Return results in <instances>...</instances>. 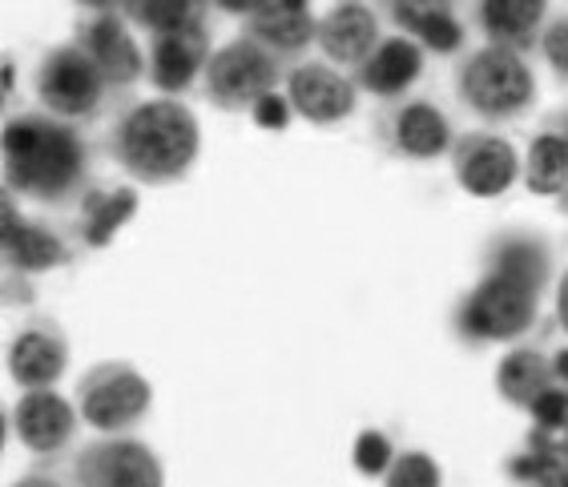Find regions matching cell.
Wrapping results in <instances>:
<instances>
[{"label":"cell","mask_w":568,"mask_h":487,"mask_svg":"<svg viewBox=\"0 0 568 487\" xmlns=\"http://www.w3.org/2000/svg\"><path fill=\"white\" fill-rule=\"evenodd\" d=\"M4 190L44 210H77L93 190V150L73 121L17 113L0 133Z\"/></svg>","instance_id":"1"},{"label":"cell","mask_w":568,"mask_h":487,"mask_svg":"<svg viewBox=\"0 0 568 487\" xmlns=\"http://www.w3.org/2000/svg\"><path fill=\"white\" fill-rule=\"evenodd\" d=\"M105 150L138 185H174L194 170L202 150L194 109L182 98L133 101L113 118Z\"/></svg>","instance_id":"2"},{"label":"cell","mask_w":568,"mask_h":487,"mask_svg":"<svg viewBox=\"0 0 568 487\" xmlns=\"http://www.w3.org/2000/svg\"><path fill=\"white\" fill-rule=\"evenodd\" d=\"M456 98L471 118L488 125H513L536 109V73L525 53L513 49H471L456 65Z\"/></svg>","instance_id":"3"},{"label":"cell","mask_w":568,"mask_h":487,"mask_svg":"<svg viewBox=\"0 0 568 487\" xmlns=\"http://www.w3.org/2000/svg\"><path fill=\"white\" fill-rule=\"evenodd\" d=\"M540 298L545 291L508 271L484 266L480 282L471 286L456 306V335L471 347L484 343H520L540 323Z\"/></svg>","instance_id":"4"},{"label":"cell","mask_w":568,"mask_h":487,"mask_svg":"<svg viewBox=\"0 0 568 487\" xmlns=\"http://www.w3.org/2000/svg\"><path fill=\"white\" fill-rule=\"evenodd\" d=\"M33 93L44 105V113H53V118H61V121H73V125H89V121L105 118L118 101H125L118 89L105 81V73H101L73 41L53 44V49L37 61Z\"/></svg>","instance_id":"5"},{"label":"cell","mask_w":568,"mask_h":487,"mask_svg":"<svg viewBox=\"0 0 568 487\" xmlns=\"http://www.w3.org/2000/svg\"><path fill=\"white\" fill-rule=\"evenodd\" d=\"M286 81V65L274 53H266L263 44L242 33L214 49L202 77V98L222 113H254V105L271 93H278Z\"/></svg>","instance_id":"6"},{"label":"cell","mask_w":568,"mask_h":487,"mask_svg":"<svg viewBox=\"0 0 568 487\" xmlns=\"http://www.w3.org/2000/svg\"><path fill=\"white\" fill-rule=\"evenodd\" d=\"M73 403L81 412V423L93 427L98 435H130L150 415L153 387L133 363L110 358V363L89 367L77 379Z\"/></svg>","instance_id":"7"},{"label":"cell","mask_w":568,"mask_h":487,"mask_svg":"<svg viewBox=\"0 0 568 487\" xmlns=\"http://www.w3.org/2000/svg\"><path fill=\"white\" fill-rule=\"evenodd\" d=\"M375 133H379L383 150L404 162H436L448 158L459 133L452 130L448 113L432 98H399L387 101L375 118Z\"/></svg>","instance_id":"8"},{"label":"cell","mask_w":568,"mask_h":487,"mask_svg":"<svg viewBox=\"0 0 568 487\" xmlns=\"http://www.w3.org/2000/svg\"><path fill=\"white\" fill-rule=\"evenodd\" d=\"M73 476L81 487H165L162 459L133 435H101L77 447Z\"/></svg>","instance_id":"9"},{"label":"cell","mask_w":568,"mask_h":487,"mask_svg":"<svg viewBox=\"0 0 568 487\" xmlns=\"http://www.w3.org/2000/svg\"><path fill=\"white\" fill-rule=\"evenodd\" d=\"M283 93L295 109V118H303L306 125H343L347 118H355L359 109V85L331 61H298L286 69Z\"/></svg>","instance_id":"10"},{"label":"cell","mask_w":568,"mask_h":487,"mask_svg":"<svg viewBox=\"0 0 568 487\" xmlns=\"http://www.w3.org/2000/svg\"><path fill=\"white\" fill-rule=\"evenodd\" d=\"M452 174H456V185L471 197H504L520 182V153L508 138L493 130H471L459 133L456 145H452Z\"/></svg>","instance_id":"11"},{"label":"cell","mask_w":568,"mask_h":487,"mask_svg":"<svg viewBox=\"0 0 568 487\" xmlns=\"http://www.w3.org/2000/svg\"><path fill=\"white\" fill-rule=\"evenodd\" d=\"M73 44L105 73L121 98H130V89L150 73V57L133 41L130 21L121 12H89L85 21H77Z\"/></svg>","instance_id":"12"},{"label":"cell","mask_w":568,"mask_h":487,"mask_svg":"<svg viewBox=\"0 0 568 487\" xmlns=\"http://www.w3.org/2000/svg\"><path fill=\"white\" fill-rule=\"evenodd\" d=\"M145 57H150V73H145V81H150L162 98H182V93H190L194 85H202L210 57H214L206 17L182 24V29H174V33L150 37Z\"/></svg>","instance_id":"13"},{"label":"cell","mask_w":568,"mask_h":487,"mask_svg":"<svg viewBox=\"0 0 568 487\" xmlns=\"http://www.w3.org/2000/svg\"><path fill=\"white\" fill-rule=\"evenodd\" d=\"M4 371L21 390H49L69 371V338L65 331L49 318L33 314L29 323L17 326L4 351Z\"/></svg>","instance_id":"14"},{"label":"cell","mask_w":568,"mask_h":487,"mask_svg":"<svg viewBox=\"0 0 568 487\" xmlns=\"http://www.w3.org/2000/svg\"><path fill=\"white\" fill-rule=\"evenodd\" d=\"M383 41V17L372 0H335L318 17L315 44L323 61L339 69H359Z\"/></svg>","instance_id":"15"},{"label":"cell","mask_w":568,"mask_h":487,"mask_svg":"<svg viewBox=\"0 0 568 487\" xmlns=\"http://www.w3.org/2000/svg\"><path fill=\"white\" fill-rule=\"evenodd\" d=\"M0 254H4V271L9 274H49L61 271L73 262V246H69L53 226L21 217V210L12 206V194L4 190V222H0Z\"/></svg>","instance_id":"16"},{"label":"cell","mask_w":568,"mask_h":487,"mask_svg":"<svg viewBox=\"0 0 568 487\" xmlns=\"http://www.w3.org/2000/svg\"><path fill=\"white\" fill-rule=\"evenodd\" d=\"M77 423L81 412L77 403H69L65 395L49 390H24L21 399L12 403V432L21 439V447H29L33 455L53 459L77 439Z\"/></svg>","instance_id":"17"},{"label":"cell","mask_w":568,"mask_h":487,"mask_svg":"<svg viewBox=\"0 0 568 487\" xmlns=\"http://www.w3.org/2000/svg\"><path fill=\"white\" fill-rule=\"evenodd\" d=\"M424 65H427L424 44L416 37L395 33V37H383L379 49L359 69H351V81L359 85V93H372V98H379L387 105V101H399L416 89V81L424 77Z\"/></svg>","instance_id":"18"},{"label":"cell","mask_w":568,"mask_h":487,"mask_svg":"<svg viewBox=\"0 0 568 487\" xmlns=\"http://www.w3.org/2000/svg\"><path fill=\"white\" fill-rule=\"evenodd\" d=\"M548 17H552V0H471V24L484 44L513 49V53H532Z\"/></svg>","instance_id":"19"},{"label":"cell","mask_w":568,"mask_h":487,"mask_svg":"<svg viewBox=\"0 0 568 487\" xmlns=\"http://www.w3.org/2000/svg\"><path fill=\"white\" fill-rule=\"evenodd\" d=\"M242 33L258 41L266 53H274L286 69L306 61V49L315 44L318 17L311 9V0H271L266 9H258L251 21L242 24Z\"/></svg>","instance_id":"20"},{"label":"cell","mask_w":568,"mask_h":487,"mask_svg":"<svg viewBox=\"0 0 568 487\" xmlns=\"http://www.w3.org/2000/svg\"><path fill=\"white\" fill-rule=\"evenodd\" d=\"M138 214V190L133 185H93L73 217V234L81 246L101 250L118 239V230Z\"/></svg>","instance_id":"21"},{"label":"cell","mask_w":568,"mask_h":487,"mask_svg":"<svg viewBox=\"0 0 568 487\" xmlns=\"http://www.w3.org/2000/svg\"><path fill=\"white\" fill-rule=\"evenodd\" d=\"M552 383H560L557 367H552V355H545L540 347H513L496 367V395L520 412H528Z\"/></svg>","instance_id":"22"},{"label":"cell","mask_w":568,"mask_h":487,"mask_svg":"<svg viewBox=\"0 0 568 487\" xmlns=\"http://www.w3.org/2000/svg\"><path fill=\"white\" fill-rule=\"evenodd\" d=\"M520 182L536 197H560L568 190V138L560 125H545V130L528 141Z\"/></svg>","instance_id":"23"},{"label":"cell","mask_w":568,"mask_h":487,"mask_svg":"<svg viewBox=\"0 0 568 487\" xmlns=\"http://www.w3.org/2000/svg\"><path fill=\"white\" fill-rule=\"evenodd\" d=\"M508 476L525 487H565L568 479V452L557 435L532 427L528 432V444L520 455L508 459Z\"/></svg>","instance_id":"24"},{"label":"cell","mask_w":568,"mask_h":487,"mask_svg":"<svg viewBox=\"0 0 568 487\" xmlns=\"http://www.w3.org/2000/svg\"><path fill=\"white\" fill-rule=\"evenodd\" d=\"M121 17L138 24V29H145L150 37H158L206 17V9L197 0H121Z\"/></svg>","instance_id":"25"},{"label":"cell","mask_w":568,"mask_h":487,"mask_svg":"<svg viewBox=\"0 0 568 487\" xmlns=\"http://www.w3.org/2000/svg\"><path fill=\"white\" fill-rule=\"evenodd\" d=\"M459 4L464 0H375L383 21L395 24V33L416 37V41L444 17H459Z\"/></svg>","instance_id":"26"},{"label":"cell","mask_w":568,"mask_h":487,"mask_svg":"<svg viewBox=\"0 0 568 487\" xmlns=\"http://www.w3.org/2000/svg\"><path fill=\"white\" fill-rule=\"evenodd\" d=\"M383 487H444V471L427 452H399Z\"/></svg>","instance_id":"27"},{"label":"cell","mask_w":568,"mask_h":487,"mask_svg":"<svg viewBox=\"0 0 568 487\" xmlns=\"http://www.w3.org/2000/svg\"><path fill=\"white\" fill-rule=\"evenodd\" d=\"M540 57H545V65L552 69L560 85H568V12H552L545 24V33H540Z\"/></svg>","instance_id":"28"},{"label":"cell","mask_w":568,"mask_h":487,"mask_svg":"<svg viewBox=\"0 0 568 487\" xmlns=\"http://www.w3.org/2000/svg\"><path fill=\"white\" fill-rule=\"evenodd\" d=\"M395 444L387 439L383 432H363L359 439H355V452H351V459H355V467H359L363 476H387L395 464Z\"/></svg>","instance_id":"29"},{"label":"cell","mask_w":568,"mask_h":487,"mask_svg":"<svg viewBox=\"0 0 568 487\" xmlns=\"http://www.w3.org/2000/svg\"><path fill=\"white\" fill-rule=\"evenodd\" d=\"M528 415H532V427H540V432H548V435L565 432L568 427V387L565 383H552V387L528 407Z\"/></svg>","instance_id":"30"},{"label":"cell","mask_w":568,"mask_h":487,"mask_svg":"<svg viewBox=\"0 0 568 487\" xmlns=\"http://www.w3.org/2000/svg\"><path fill=\"white\" fill-rule=\"evenodd\" d=\"M464 41H468V29L459 24V17H444V21H436L424 37H419V44H424L427 53H436V57L459 53V49H464Z\"/></svg>","instance_id":"31"},{"label":"cell","mask_w":568,"mask_h":487,"mask_svg":"<svg viewBox=\"0 0 568 487\" xmlns=\"http://www.w3.org/2000/svg\"><path fill=\"white\" fill-rule=\"evenodd\" d=\"M9 487H81L77 484V476H73V464L69 467H61V464H37V467H29L17 484H9Z\"/></svg>","instance_id":"32"},{"label":"cell","mask_w":568,"mask_h":487,"mask_svg":"<svg viewBox=\"0 0 568 487\" xmlns=\"http://www.w3.org/2000/svg\"><path fill=\"white\" fill-rule=\"evenodd\" d=\"M291 118H295V109H291L286 93H271V98H263L254 105V125L258 130H286Z\"/></svg>","instance_id":"33"},{"label":"cell","mask_w":568,"mask_h":487,"mask_svg":"<svg viewBox=\"0 0 568 487\" xmlns=\"http://www.w3.org/2000/svg\"><path fill=\"white\" fill-rule=\"evenodd\" d=\"M271 0H214V9L226 12V17H242V21H251L254 12L266 9Z\"/></svg>","instance_id":"34"},{"label":"cell","mask_w":568,"mask_h":487,"mask_svg":"<svg viewBox=\"0 0 568 487\" xmlns=\"http://www.w3.org/2000/svg\"><path fill=\"white\" fill-rule=\"evenodd\" d=\"M557 326H560V335L568 338V271L560 274V282H557Z\"/></svg>","instance_id":"35"},{"label":"cell","mask_w":568,"mask_h":487,"mask_svg":"<svg viewBox=\"0 0 568 487\" xmlns=\"http://www.w3.org/2000/svg\"><path fill=\"white\" fill-rule=\"evenodd\" d=\"M73 4L85 12H121V0H73Z\"/></svg>","instance_id":"36"},{"label":"cell","mask_w":568,"mask_h":487,"mask_svg":"<svg viewBox=\"0 0 568 487\" xmlns=\"http://www.w3.org/2000/svg\"><path fill=\"white\" fill-rule=\"evenodd\" d=\"M552 367H557V379L568 387V347H560L557 355H552Z\"/></svg>","instance_id":"37"},{"label":"cell","mask_w":568,"mask_h":487,"mask_svg":"<svg viewBox=\"0 0 568 487\" xmlns=\"http://www.w3.org/2000/svg\"><path fill=\"white\" fill-rule=\"evenodd\" d=\"M557 439H560V444H565V452H568V427H565V432L557 435Z\"/></svg>","instance_id":"38"},{"label":"cell","mask_w":568,"mask_h":487,"mask_svg":"<svg viewBox=\"0 0 568 487\" xmlns=\"http://www.w3.org/2000/svg\"><path fill=\"white\" fill-rule=\"evenodd\" d=\"M560 206H565V214H568V190H565V194H560Z\"/></svg>","instance_id":"39"},{"label":"cell","mask_w":568,"mask_h":487,"mask_svg":"<svg viewBox=\"0 0 568 487\" xmlns=\"http://www.w3.org/2000/svg\"><path fill=\"white\" fill-rule=\"evenodd\" d=\"M197 4H202V9H214V0H197Z\"/></svg>","instance_id":"40"},{"label":"cell","mask_w":568,"mask_h":487,"mask_svg":"<svg viewBox=\"0 0 568 487\" xmlns=\"http://www.w3.org/2000/svg\"><path fill=\"white\" fill-rule=\"evenodd\" d=\"M560 130H565V138H568V113H565V121H560Z\"/></svg>","instance_id":"41"},{"label":"cell","mask_w":568,"mask_h":487,"mask_svg":"<svg viewBox=\"0 0 568 487\" xmlns=\"http://www.w3.org/2000/svg\"><path fill=\"white\" fill-rule=\"evenodd\" d=\"M565 487H568V479H565Z\"/></svg>","instance_id":"42"}]
</instances>
